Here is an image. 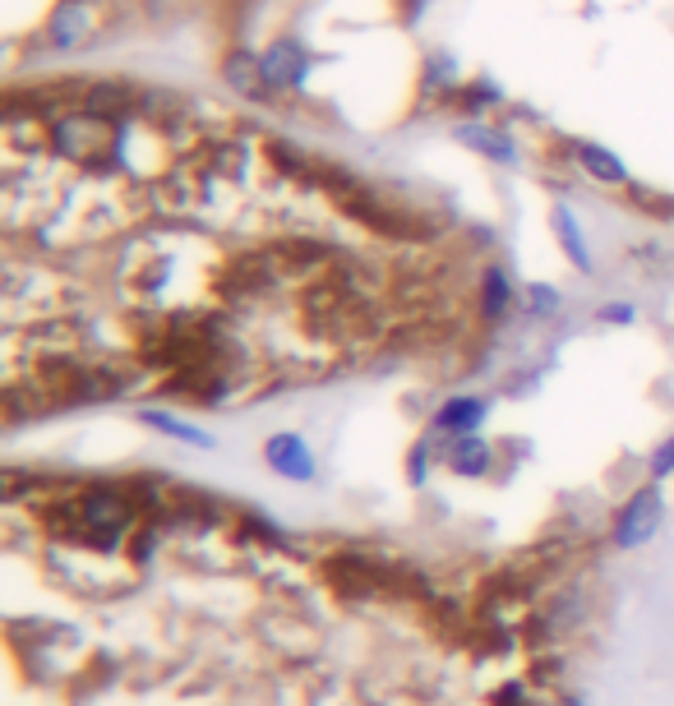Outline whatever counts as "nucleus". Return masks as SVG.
Listing matches in <instances>:
<instances>
[{
  "mask_svg": "<svg viewBox=\"0 0 674 706\" xmlns=\"http://www.w3.org/2000/svg\"><path fill=\"white\" fill-rule=\"evenodd\" d=\"M670 471H674V439H665V444L652 453V476H656V480H665Z\"/></svg>",
  "mask_w": 674,
  "mask_h": 706,
  "instance_id": "dca6fc26",
  "label": "nucleus"
},
{
  "mask_svg": "<svg viewBox=\"0 0 674 706\" xmlns=\"http://www.w3.org/2000/svg\"><path fill=\"white\" fill-rule=\"evenodd\" d=\"M75 513H79L75 536H79V540H93V545H102V549H116L120 536H126V527L135 521V508L126 504V495H116V489H107V485L88 489Z\"/></svg>",
  "mask_w": 674,
  "mask_h": 706,
  "instance_id": "f257e3e1",
  "label": "nucleus"
},
{
  "mask_svg": "<svg viewBox=\"0 0 674 706\" xmlns=\"http://www.w3.org/2000/svg\"><path fill=\"white\" fill-rule=\"evenodd\" d=\"M425 444H416V453H412V485H425Z\"/></svg>",
  "mask_w": 674,
  "mask_h": 706,
  "instance_id": "6ab92c4d",
  "label": "nucleus"
},
{
  "mask_svg": "<svg viewBox=\"0 0 674 706\" xmlns=\"http://www.w3.org/2000/svg\"><path fill=\"white\" fill-rule=\"evenodd\" d=\"M264 463L283 480H315V453L300 435H291V429H283V435H272L264 444Z\"/></svg>",
  "mask_w": 674,
  "mask_h": 706,
  "instance_id": "423d86ee",
  "label": "nucleus"
},
{
  "mask_svg": "<svg viewBox=\"0 0 674 706\" xmlns=\"http://www.w3.org/2000/svg\"><path fill=\"white\" fill-rule=\"evenodd\" d=\"M555 231H559V245H564V255L577 272H592L596 259L587 250V236H582V222H577V212L568 203H555Z\"/></svg>",
  "mask_w": 674,
  "mask_h": 706,
  "instance_id": "1a4fd4ad",
  "label": "nucleus"
},
{
  "mask_svg": "<svg viewBox=\"0 0 674 706\" xmlns=\"http://www.w3.org/2000/svg\"><path fill=\"white\" fill-rule=\"evenodd\" d=\"M564 706H582V697H564Z\"/></svg>",
  "mask_w": 674,
  "mask_h": 706,
  "instance_id": "aec40b11",
  "label": "nucleus"
},
{
  "mask_svg": "<svg viewBox=\"0 0 674 706\" xmlns=\"http://www.w3.org/2000/svg\"><path fill=\"white\" fill-rule=\"evenodd\" d=\"M222 83L231 88L236 98H245V102H268V98H272V83H268V70H264V56L250 51V47L227 51V60H222Z\"/></svg>",
  "mask_w": 674,
  "mask_h": 706,
  "instance_id": "20e7f679",
  "label": "nucleus"
},
{
  "mask_svg": "<svg viewBox=\"0 0 674 706\" xmlns=\"http://www.w3.org/2000/svg\"><path fill=\"white\" fill-rule=\"evenodd\" d=\"M568 152H573V162L587 171L592 180H601V186H628V167L609 152L605 143H592V139H573L568 143Z\"/></svg>",
  "mask_w": 674,
  "mask_h": 706,
  "instance_id": "6e6552de",
  "label": "nucleus"
},
{
  "mask_svg": "<svg viewBox=\"0 0 674 706\" xmlns=\"http://www.w3.org/2000/svg\"><path fill=\"white\" fill-rule=\"evenodd\" d=\"M508 300H513L508 272H504V268H485V272H480V315H485L489 324H495V319H504Z\"/></svg>",
  "mask_w": 674,
  "mask_h": 706,
  "instance_id": "ddd939ff",
  "label": "nucleus"
},
{
  "mask_svg": "<svg viewBox=\"0 0 674 706\" xmlns=\"http://www.w3.org/2000/svg\"><path fill=\"white\" fill-rule=\"evenodd\" d=\"M139 416H143V425L162 429V435H171V439H180V444H190V448H204V453L218 448V439H212L208 429H199V425H190V420H180V416H171V411H139Z\"/></svg>",
  "mask_w": 674,
  "mask_h": 706,
  "instance_id": "9b49d317",
  "label": "nucleus"
},
{
  "mask_svg": "<svg viewBox=\"0 0 674 706\" xmlns=\"http://www.w3.org/2000/svg\"><path fill=\"white\" fill-rule=\"evenodd\" d=\"M661 527V495H656V485L647 489H637V495L620 508L615 517V545L620 549H642Z\"/></svg>",
  "mask_w": 674,
  "mask_h": 706,
  "instance_id": "7ed1b4c3",
  "label": "nucleus"
},
{
  "mask_svg": "<svg viewBox=\"0 0 674 706\" xmlns=\"http://www.w3.org/2000/svg\"><path fill=\"white\" fill-rule=\"evenodd\" d=\"M457 135V143H467L472 152H480V158H489V162H517V143H513V135H504V130H495V126H485V120H463V126L453 130Z\"/></svg>",
  "mask_w": 674,
  "mask_h": 706,
  "instance_id": "0eeeda50",
  "label": "nucleus"
},
{
  "mask_svg": "<svg viewBox=\"0 0 674 706\" xmlns=\"http://www.w3.org/2000/svg\"><path fill=\"white\" fill-rule=\"evenodd\" d=\"M499 102H504V93L489 79H476V83L463 88V107L467 111H485V107H499Z\"/></svg>",
  "mask_w": 674,
  "mask_h": 706,
  "instance_id": "2eb2a0df",
  "label": "nucleus"
},
{
  "mask_svg": "<svg viewBox=\"0 0 674 706\" xmlns=\"http://www.w3.org/2000/svg\"><path fill=\"white\" fill-rule=\"evenodd\" d=\"M495 702H499V706H532L527 684H504V688L495 693Z\"/></svg>",
  "mask_w": 674,
  "mask_h": 706,
  "instance_id": "a211bd4d",
  "label": "nucleus"
},
{
  "mask_svg": "<svg viewBox=\"0 0 674 706\" xmlns=\"http://www.w3.org/2000/svg\"><path fill=\"white\" fill-rule=\"evenodd\" d=\"M633 319H637V310H633L628 300H609L605 310H601V324H633Z\"/></svg>",
  "mask_w": 674,
  "mask_h": 706,
  "instance_id": "f3484780",
  "label": "nucleus"
},
{
  "mask_svg": "<svg viewBox=\"0 0 674 706\" xmlns=\"http://www.w3.org/2000/svg\"><path fill=\"white\" fill-rule=\"evenodd\" d=\"M523 300H527V310H532V315L545 319V315H555L559 305H564V291H559V287H549V282H532V287L523 291Z\"/></svg>",
  "mask_w": 674,
  "mask_h": 706,
  "instance_id": "4468645a",
  "label": "nucleus"
},
{
  "mask_svg": "<svg viewBox=\"0 0 674 706\" xmlns=\"http://www.w3.org/2000/svg\"><path fill=\"white\" fill-rule=\"evenodd\" d=\"M485 411H489L485 397H453V402L439 407L435 425L448 429V435H476L480 420H485Z\"/></svg>",
  "mask_w": 674,
  "mask_h": 706,
  "instance_id": "9d476101",
  "label": "nucleus"
},
{
  "mask_svg": "<svg viewBox=\"0 0 674 706\" xmlns=\"http://www.w3.org/2000/svg\"><path fill=\"white\" fill-rule=\"evenodd\" d=\"M98 33V10L88 0H60L47 19V42L51 51H83Z\"/></svg>",
  "mask_w": 674,
  "mask_h": 706,
  "instance_id": "f03ea898",
  "label": "nucleus"
},
{
  "mask_svg": "<svg viewBox=\"0 0 674 706\" xmlns=\"http://www.w3.org/2000/svg\"><path fill=\"white\" fill-rule=\"evenodd\" d=\"M259 56H264V70H268L272 93H296V88L305 83V74H310V51H305L296 38L268 42Z\"/></svg>",
  "mask_w": 674,
  "mask_h": 706,
  "instance_id": "39448f33",
  "label": "nucleus"
},
{
  "mask_svg": "<svg viewBox=\"0 0 674 706\" xmlns=\"http://www.w3.org/2000/svg\"><path fill=\"white\" fill-rule=\"evenodd\" d=\"M489 463H495V453H489V444L480 435H463L453 448H448V467L457 476H485Z\"/></svg>",
  "mask_w": 674,
  "mask_h": 706,
  "instance_id": "f8f14e48",
  "label": "nucleus"
}]
</instances>
